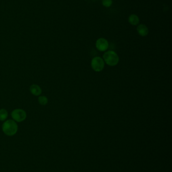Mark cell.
<instances>
[{
  "label": "cell",
  "instance_id": "277c9868",
  "mask_svg": "<svg viewBox=\"0 0 172 172\" xmlns=\"http://www.w3.org/2000/svg\"><path fill=\"white\" fill-rule=\"evenodd\" d=\"M26 116L25 111L21 109H15L11 113V116L13 120L18 122L24 121L26 119Z\"/></svg>",
  "mask_w": 172,
  "mask_h": 172
},
{
  "label": "cell",
  "instance_id": "6da1fadb",
  "mask_svg": "<svg viewBox=\"0 0 172 172\" xmlns=\"http://www.w3.org/2000/svg\"><path fill=\"white\" fill-rule=\"evenodd\" d=\"M2 130L6 135L9 136H13L17 132V124L14 120H7L3 124Z\"/></svg>",
  "mask_w": 172,
  "mask_h": 172
},
{
  "label": "cell",
  "instance_id": "7a4b0ae2",
  "mask_svg": "<svg viewBox=\"0 0 172 172\" xmlns=\"http://www.w3.org/2000/svg\"><path fill=\"white\" fill-rule=\"evenodd\" d=\"M103 59L105 61V63L111 67L118 65L119 61L118 55L113 50H109L105 52L104 55H103Z\"/></svg>",
  "mask_w": 172,
  "mask_h": 172
},
{
  "label": "cell",
  "instance_id": "9c48e42d",
  "mask_svg": "<svg viewBox=\"0 0 172 172\" xmlns=\"http://www.w3.org/2000/svg\"><path fill=\"white\" fill-rule=\"evenodd\" d=\"M8 116V112L6 109H0V120L1 121H5L6 119Z\"/></svg>",
  "mask_w": 172,
  "mask_h": 172
},
{
  "label": "cell",
  "instance_id": "30bf717a",
  "mask_svg": "<svg viewBox=\"0 0 172 172\" xmlns=\"http://www.w3.org/2000/svg\"><path fill=\"white\" fill-rule=\"evenodd\" d=\"M38 101H39V104L43 106H44L48 104V98L46 96H39L38 99Z\"/></svg>",
  "mask_w": 172,
  "mask_h": 172
},
{
  "label": "cell",
  "instance_id": "ba28073f",
  "mask_svg": "<svg viewBox=\"0 0 172 172\" xmlns=\"http://www.w3.org/2000/svg\"><path fill=\"white\" fill-rule=\"evenodd\" d=\"M128 22L133 26H136L139 23V18L136 14H131L129 16Z\"/></svg>",
  "mask_w": 172,
  "mask_h": 172
},
{
  "label": "cell",
  "instance_id": "3957f363",
  "mask_svg": "<svg viewBox=\"0 0 172 172\" xmlns=\"http://www.w3.org/2000/svg\"><path fill=\"white\" fill-rule=\"evenodd\" d=\"M91 67L94 71L101 72L105 68V61L100 57H94L91 61Z\"/></svg>",
  "mask_w": 172,
  "mask_h": 172
},
{
  "label": "cell",
  "instance_id": "7c38bea8",
  "mask_svg": "<svg viewBox=\"0 0 172 172\" xmlns=\"http://www.w3.org/2000/svg\"></svg>",
  "mask_w": 172,
  "mask_h": 172
},
{
  "label": "cell",
  "instance_id": "8992f818",
  "mask_svg": "<svg viewBox=\"0 0 172 172\" xmlns=\"http://www.w3.org/2000/svg\"><path fill=\"white\" fill-rule=\"evenodd\" d=\"M137 31L138 34L142 37L146 36L149 33L148 27L145 25L143 24H140L138 25Z\"/></svg>",
  "mask_w": 172,
  "mask_h": 172
},
{
  "label": "cell",
  "instance_id": "4fadbf2b",
  "mask_svg": "<svg viewBox=\"0 0 172 172\" xmlns=\"http://www.w3.org/2000/svg\"><path fill=\"white\" fill-rule=\"evenodd\" d=\"M85 1H86V0H85Z\"/></svg>",
  "mask_w": 172,
  "mask_h": 172
},
{
  "label": "cell",
  "instance_id": "5b68a950",
  "mask_svg": "<svg viewBox=\"0 0 172 172\" xmlns=\"http://www.w3.org/2000/svg\"><path fill=\"white\" fill-rule=\"evenodd\" d=\"M109 42L104 38H100L96 40V46L98 50L104 52L109 48Z\"/></svg>",
  "mask_w": 172,
  "mask_h": 172
},
{
  "label": "cell",
  "instance_id": "52a82bcc",
  "mask_svg": "<svg viewBox=\"0 0 172 172\" xmlns=\"http://www.w3.org/2000/svg\"><path fill=\"white\" fill-rule=\"evenodd\" d=\"M30 91L31 93L35 96H39L42 94V89L39 86L35 84L31 85L30 87Z\"/></svg>",
  "mask_w": 172,
  "mask_h": 172
},
{
  "label": "cell",
  "instance_id": "8fae6325",
  "mask_svg": "<svg viewBox=\"0 0 172 172\" xmlns=\"http://www.w3.org/2000/svg\"><path fill=\"white\" fill-rule=\"evenodd\" d=\"M113 4V0H102V4L106 8H109Z\"/></svg>",
  "mask_w": 172,
  "mask_h": 172
}]
</instances>
